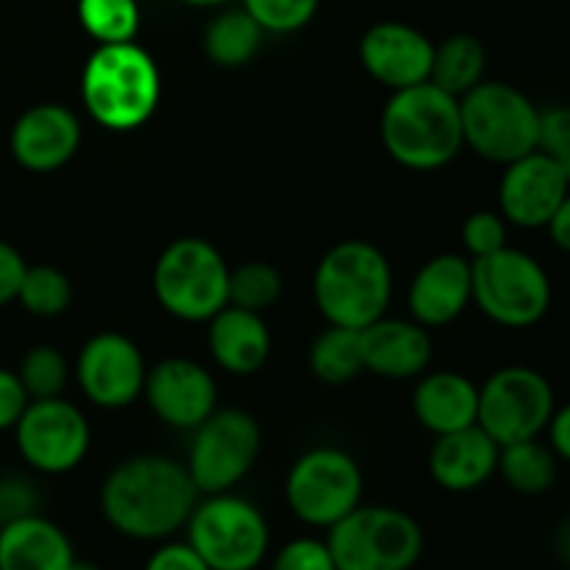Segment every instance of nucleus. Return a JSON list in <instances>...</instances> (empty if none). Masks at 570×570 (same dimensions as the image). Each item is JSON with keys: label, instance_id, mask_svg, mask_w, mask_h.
<instances>
[{"label": "nucleus", "instance_id": "a19ab883", "mask_svg": "<svg viewBox=\"0 0 570 570\" xmlns=\"http://www.w3.org/2000/svg\"><path fill=\"white\" fill-rule=\"evenodd\" d=\"M546 443L557 454V460L570 465V401L568 404H557L554 415H551L549 426H546Z\"/></svg>", "mask_w": 570, "mask_h": 570}, {"label": "nucleus", "instance_id": "37998d69", "mask_svg": "<svg viewBox=\"0 0 570 570\" xmlns=\"http://www.w3.org/2000/svg\"><path fill=\"white\" fill-rule=\"evenodd\" d=\"M557 554L566 566H570V521L562 523L560 532H557Z\"/></svg>", "mask_w": 570, "mask_h": 570}, {"label": "nucleus", "instance_id": "72a5a7b5", "mask_svg": "<svg viewBox=\"0 0 570 570\" xmlns=\"http://www.w3.org/2000/svg\"><path fill=\"white\" fill-rule=\"evenodd\" d=\"M462 245L468 250V259H482L495 250L510 245V223L501 217V212H473L462 223Z\"/></svg>", "mask_w": 570, "mask_h": 570}, {"label": "nucleus", "instance_id": "1a4fd4ad", "mask_svg": "<svg viewBox=\"0 0 570 570\" xmlns=\"http://www.w3.org/2000/svg\"><path fill=\"white\" fill-rule=\"evenodd\" d=\"M184 529L187 543L212 570H256L271 551L267 518L232 490L198 499Z\"/></svg>", "mask_w": 570, "mask_h": 570}, {"label": "nucleus", "instance_id": "c03bdc74", "mask_svg": "<svg viewBox=\"0 0 570 570\" xmlns=\"http://www.w3.org/2000/svg\"><path fill=\"white\" fill-rule=\"evenodd\" d=\"M181 3L200 6V9H209V6H226V3H232V0H181Z\"/></svg>", "mask_w": 570, "mask_h": 570}, {"label": "nucleus", "instance_id": "f3484780", "mask_svg": "<svg viewBox=\"0 0 570 570\" xmlns=\"http://www.w3.org/2000/svg\"><path fill=\"white\" fill-rule=\"evenodd\" d=\"M434 42L406 22L384 20L367 28L360 39V61L367 76L395 89L415 87L432 76Z\"/></svg>", "mask_w": 570, "mask_h": 570}, {"label": "nucleus", "instance_id": "6e6552de", "mask_svg": "<svg viewBox=\"0 0 570 570\" xmlns=\"http://www.w3.org/2000/svg\"><path fill=\"white\" fill-rule=\"evenodd\" d=\"M337 570H412L423 557V529L410 512L360 504L328 529Z\"/></svg>", "mask_w": 570, "mask_h": 570}, {"label": "nucleus", "instance_id": "dca6fc26", "mask_svg": "<svg viewBox=\"0 0 570 570\" xmlns=\"http://www.w3.org/2000/svg\"><path fill=\"white\" fill-rule=\"evenodd\" d=\"M142 395L150 412L170 429L193 432L217 410L215 376L187 356L156 362L145 376Z\"/></svg>", "mask_w": 570, "mask_h": 570}, {"label": "nucleus", "instance_id": "f257e3e1", "mask_svg": "<svg viewBox=\"0 0 570 570\" xmlns=\"http://www.w3.org/2000/svg\"><path fill=\"white\" fill-rule=\"evenodd\" d=\"M200 493L187 465L161 454L122 460L100 484V512L117 534L156 543L187 527Z\"/></svg>", "mask_w": 570, "mask_h": 570}, {"label": "nucleus", "instance_id": "412c9836", "mask_svg": "<svg viewBox=\"0 0 570 570\" xmlns=\"http://www.w3.org/2000/svg\"><path fill=\"white\" fill-rule=\"evenodd\" d=\"M360 334L365 371L379 379H393V382L417 379L432 362V337L412 317L401 321L384 315Z\"/></svg>", "mask_w": 570, "mask_h": 570}, {"label": "nucleus", "instance_id": "4468645a", "mask_svg": "<svg viewBox=\"0 0 570 570\" xmlns=\"http://www.w3.org/2000/svg\"><path fill=\"white\" fill-rule=\"evenodd\" d=\"M148 365L131 337L120 332H100L81 345L76 379L89 404L100 410H122L142 395Z\"/></svg>", "mask_w": 570, "mask_h": 570}, {"label": "nucleus", "instance_id": "9d476101", "mask_svg": "<svg viewBox=\"0 0 570 570\" xmlns=\"http://www.w3.org/2000/svg\"><path fill=\"white\" fill-rule=\"evenodd\" d=\"M365 476L348 451L321 445L293 462L284 482V499L301 523L332 529L351 510L362 504Z\"/></svg>", "mask_w": 570, "mask_h": 570}, {"label": "nucleus", "instance_id": "5701e85b", "mask_svg": "<svg viewBox=\"0 0 570 570\" xmlns=\"http://www.w3.org/2000/svg\"><path fill=\"white\" fill-rule=\"evenodd\" d=\"M412 412L434 438L460 432L476 423L479 387L456 371L421 373L412 393Z\"/></svg>", "mask_w": 570, "mask_h": 570}, {"label": "nucleus", "instance_id": "79ce46f5", "mask_svg": "<svg viewBox=\"0 0 570 570\" xmlns=\"http://www.w3.org/2000/svg\"><path fill=\"white\" fill-rule=\"evenodd\" d=\"M546 232H549L551 243H554L557 248L570 254V193L562 198V204L557 206L551 220L546 223Z\"/></svg>", "mask_w": 570, "mask_h": 570}, {"label": "nucleus", "instance_id": "9b49d317", "mask_svg": "<svg viewBox=\"0 0 570 570\" xmlns=\"http://www.w3.org/2000/svg\"><path fill=\"white\" fill-rule=\"evenodd\" d=\"M557 410L554 384L529 365H507L479 387L476 423L499 445L543 438Z\"/></svg>", "mask_w": 570, "mask_h": 570}, {"label": "nucleus", "instance_id": "6ab92c4d", "mask_svg": "<svg viewBox=\"0 0 570 570\" xmlns=\"http://www.w3.org/2000/svg\"><path fill=\"white\" fill-rule=\"evenodd\" d=\"M471 259L465 254H438L423 262L406 289L412 321L423 328H443L473 304Z\"/></svg>", "mask_w": 570, "mask_h": 570}, {"label": "nucleus", "instance_id": "58836bf2", "mask_svg": "<svg viewBox=\"0 0 570 570\" xmlns=\"http://www.w3.org/2000/svg\"><path fill=\"white\" fill-rule=\"evenodd\" d=\"M28 271V262L20 250L11 243L0 239V309L14 304L17 293H20L22 276Z\"/></svg>", "mask_w": 570, "mask_h": 570}, {"label": "nucleus", "instance_id": "20e7f679", "mask_svg": "<svg viewBox=\"0 0 570 570\" xmlns=\"http://www.w3.org/2000/svg\"><path fill=\"white\" fill-rule=\"evenodd\" d=\"M312 295L328 326L362 332L387 315L393 301V267L373 243L343 239L317 262Z\"/></svg>", "mask_w": 570, "mask_h": 570}, {"label": "nucleus", "instance_id": "a18cd8bd", "mask_svg": "<svg viewBox=\"0 0 570 570\" xmlns=\"http://www.w3.org/2000/svg\"><path fill=\"white\" fill-rule=\"evenodd\" d=\"M70 570H104V568L95 566V562H89V560H76L70 566Z\"/></svg>", "mask_w": 570, "mask_h": 570}, {"label": "nucleus", "instance_id": "7c9ffc66", "mask_svg": "<svg viewBox=\"0 0 570 570\" xmlns=\"http://www.w3.org/2000/svg\"><path fill=\"white\" fill-rule=\"evenodd\" d=\"M284 293V278L271 262H245L228 273V304L265 315L278 304Z\"/></svg>", "mask_w": 570, "mask_h": 570}, {"label": "nucleus", "instance_id": "a878e982", "mask_svg": "<svg viewBox=\"0 0 570 570\" xmlns=\"http://www.w3.org/2000/svg\"><path fill=\"white\" fill-rule=\"evenodd\" d=\"M499 473L507 488L521 495H543L554 488L560 460L549 443L540 438L518 440V443L501 445Z\"/></svg>", "mask_w": 570, "mask_h": 570}, {"label": "nucleus", "instance_id": "b1692460", "mask_svg": "<svg viewBox=\"0 0 570 570\" xmlns=\"http://www.w3.org/2000/svg\"><path fill=\"white\" fill-rule=\"evenodd\" d=\"M70 538L45 515H28L0 527V570H70Z\"/></svg>", "mask_w": 570, "mask_h": 570}, {"label": "nucleus", "instance_id": "c9c22d12", "mask_svg": "<svg viewBox=\"0 0 570 570\" xmlns=\"http://www.w3.org/2000/svg\"><path fill=\"white\" fill-rule=\"evenodd\" d=\"M271 570H337L326 540L295 538L276 551Z\"/></svg>", "mask_w": 570, "mask_h": 570}, {"label": "nucleus", "instance_id": "aec40b11", "mask_svg": "<svg viewBox=\"0 0 570 570\" xmlns=\"http://www.w3.org/2000/svg\"><path fill=\"white\" fill-rule=\"evenodd\" d=\"M501 445L479 423L440 434L429 451V476L449 493H473L499 471Z\"/></svg>", "mask_w": 570, "mask_h": 570}, {"label": "nucleus", "instance_id": "bb28decb", "mask_svg": "<svg viewBox=\"0 0 570 570\" xmlns=\"http://www.w3.org/2000/svg\"><path fill=\"white\" fill-rule=\"evenodd\" d=\"M265 31L245 9H226L206 26L204 50L206 59L217 67H245L259 53Z\"/></svg>", "mask_w": 570, "mask_h": 570}, {"label": "nucleus", "instance_id": "c756f323", "mask_svg": "<svg viewBox=\"0 0 570 570\" xmlns=\"http://www.w3.org/2000/svg\"><path fill=\"white\" fill-rule=\"evenodd\" d=\"M72 284L65 271L53 265H28L17 304L33 317H59L70 309Z\"/></svg>", "mask_w": 570, "mask_h": 570}, {"label": "nucleus", "instance_id": "ea45409f", "mask_svg": "<svg viewBox=\"0 0 570 570\" xmlns=\"http://www.w3.org/2000/svg\"><path fill=\"white\" fill-rule=\"evenodd\" d=\"M145 570H212L198 557V551L184 543H161L145 562Z\"/></svg>", "mask_w": 570, "mask_h": 570}, {"label": "nucleus", "instance_id": "f03ea898", "mask_svg": "<svg viewBox=\"0 0 570 570\" xmlns=\"http://www.w3.org/2000/svg\"><path fill=\"white\" fill-rule=\"evenodd\" d=\"M379 131L390 159L417 173L451 165L465 148L460 98L432 81L395 89L384 104Z\"/></svg>", "mask_w": 570, "mask_h": 570}, {"label": "nucleus", "instance_id": "2eb2a0df", "mask_svg": "<svg viewBox=\"0 0 570 570\" xmlns=\"http://www.w3.org/2000/svg\"><path fill=\"white\" fill-rule=\"evenodd\" d=\"M568 193L570 181L562 167L543 150H532L504 165L499 181V212L510 226L538 232L546 228Z\"/></svg>", "mask_w": 570, "mask_h": 570}, {"label": "nucleus", "instance_id": "f704fd0d", "mask_svg": "<svg viewBox=\"0 0 570 570\" xmlns=\"http://www.w3.org/2000/svg\"><path fill=\"white\" fill-rule=\"evenodd\" d=\"M538 150L562 167L570 181V106H549L540 109Z\"/></svg>", "mask_w": 570, "mask_h": 570}, {"label": "nucleus", "instance_id": "39448f33", "mask_svg": "<svg viewBox=\"0 0 570 570\" xmlns=\"http://www.w3.org/2000/svg\"><path fill=\"white\" fill-rule=\"evenodd\" d=\"M465 148L493 165H510L538 150L540 106L515 83L484 78L460 98Z\"/></svg>", "mask_w": 570, "mask_h": 570}, {"label": "nucleus", "instance_id": "4be33fe9", "mask_svg": "<svg viewBox=\"0 0 570 570\" xmlns=\"http://www.w3.org/2000/svg\"><path fill=\"white\" fill-rule=\"evenodd\" d=\"M206 323H209L206 345L220 371L232 376H250L271 360L273 337L259 312L228 304Z\"/></svg>", "mask_w": 570, "mask_h": 570}, {"label": "nucleus", "instance_id": "4c0bfd02", "mask_svg": "<svg viewBox=\"0 0 570 570\" xmlns=\"http://www.w3.org/2000/svg\"><path fill=\"white\" fill-rule=\"evenodd\" d=\"M28 393L17 371L0 367V432H11L28 406Z\"/></svg>", "mask_w": 570, "mask_h": 570}, {"label": "nucleus", "instance_id": "c85d7f7f", "mask_svg": "<svg viewBox=\"0 0 570 570\" xmlns=\"http://www.w3.org/2000/svg\"><path fill=\"white\" fill-rule=\"evenodd\" d=\"M78 22L98 45L131 42L139 31L137 0H78Z\"/></svg>", "mask_w": 570, "mask_h": 570}, {"label": "nucleus", "instance_id": "2f4dec72", "mask_svg": "<svg viewBox=\"0 0 570 570\" xmlns=\"http://www.w3.org/2000/svg\"><path fill=\"white\" fill-rule=\"evenodd\" d=\"M17 376H20L31 401L59 399L67 387V379H70V365L56 345L42 343L26 351L20 367H17Z\"/></svg>", "mask_w": 570, "mask_h": 570}, {"label": "nucleus", "instance_id": "cd10ccee", "mask_svg": "<svg viewBox=\"0 0 570 570\" xmlns=\"http://www.w3.org/2000/svg\"><path fill=\"white\" fill-rule=\"evenodd\" d=\"M309 367L323 384H348L365 373L362 334L356 328L328 326L309 348Z\"/></svg>", "mask_w": 570, "mask_h": 570}, {"label": "nucleus", "instance_id": "473e14b6", "mask_svg": "<svg viewBox=\"0 0 570 570\" xmlns=\"http://www.w3.org/2000/svg\"><path fill=\"white\" fill-rule=\"evenodd\" d=\"M321 0H243V9L265 33H295L309 26Z\"/></svg>", "mask_w": 570, "mask_h": 570}, {"label": "nucleus", "instance_id": "e433bc0d", "mask_svg": "<svg viewBox=\"0 0 570 570\" xmlns=\"http://www.w3.org/2000/svg\"><path fill=\"white\" fill-rule=\"evenodd\" d=\"M42 495H39L37 484L20 473H6L0 476V527L20 518L37 515Z\"/></svg>", "mask_w": 570, "mask_h": 570}, {"label": "nucleus", "instance_id": "423d86ee", "mask_svg": "<svg viewBox=\"0 0 570 570\" xmlns=\"http://www.w3.org/2000/svg\"><path fill=\"white\" fill-rule=\"evenodd\" d=\"M473 304L488 321L504 328H532L549 315L551 276L538 256L521 248L495 250V254L471 259Z\"/></svg>", "mask_w": 570, "mask_h": 570}, {"label": "nucleus", "instance_id": "393cba45", "mask_svg": "<svg viewBox=\"0 0 570 570\" xmlns=\"http://www.w3.org/2000/svg\"><path fill=\"white\" fill-rule=\"evenodd\" d=\"M484 72H488V48L473 33H454V37L434 45L429 81L438 83L443 92L462 98L476 83L484 81Z\"/></svg>", "mask_w": 570, "mask_h": 570}, {"label": "nucleus", "instance_id": "f8f14e48", "mask_svg": "<svg viewBox=\"0 0 570 570\" xmlns=\"http://www.w3.org/2000/svg\"><path fill=\"white\" fill-rule=\"evenodd\" d=\"M193 432L184 465L200 495L234 490L259 460L262 429L250 412L215 410Z\"/></svg>", "mask_w": 570, "mask_h": 570}, {"label": "nucleus", "instance_id": "7ed1b4c3", "mask_svg": "<svg viewBox=\"0 0 570 570\" xmlns=\"http://www.w3.org/2000/svg\"><path fill=\"white\" fill-rule=\"evenodd\" d=\"M161 76L154 56L131 42L98 45L81 72V100L98 126L134 131L154 117Z\"/></svg>", "mask_w": 570, "mask_h": 570}, {"label": "nucleus", "instance_id": "a211bd4d", "mask_svg": "<svg viewBox=\"0 0 570 570\" xmlns=\"http://www.w3.org/2000/svg\"><path fill=\"white\" fill-rule=\"evenodd\" d=\"M81 148V120L61 104L28 106L9 131L11 159L28 173H53Z\"/></svg>", "mask_w": 570, "mask_h": 570}, {"label": "nucleus", "instance_id": "ddd939ff", "mask_svg": "<svg viewBox=\"0 0 570 570\" xmlns=\"http://www.w3.org/2000/svg\"><path fill=\"white\" fill-rule=\"evenodd\" d=\"M14 432L17 454L31 471L45 476H61L76 471L89 454L92 432L89 421L67 399L28 401Z\"/></svg>", "mask_w": 570, "mask_h": 570}, {"label": "nucleus", "instance_id": "0eeeda50", "mask_svg": "<svg viewBox=\"0 0 570 570\" xmlns=\"http://www.w3.org/2000/svg\"><path fill=\"white\" fill-rule=\"evenodd\" d=\"M228 262L204 237L173 239L154 265V295L167 315L206 323L228 306Z\"/></svg>", "mask_w": 570, "mask_h": 570}]
</instances>
